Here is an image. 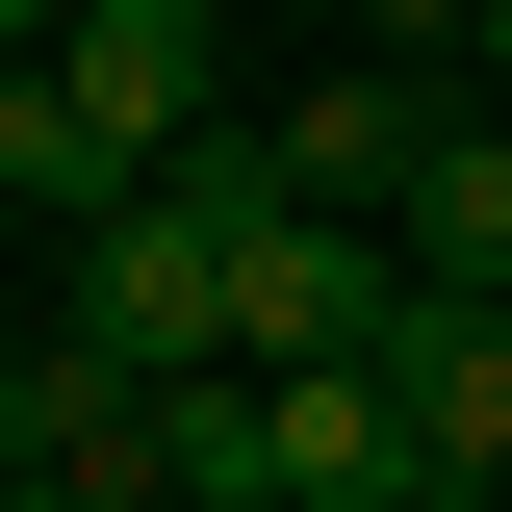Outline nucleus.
<instances>
[{
	"label": "nucleus",
	"instance_id": "obj_1",
	"mask_svg": "<svg viewBox=\"0 0 512 512\" xmlns=\"http://www.w3.org/2000/svg\"><path fill=\"white\" fill-rule=\"evenodd\" d=\"M384 308H410V231H384V205H256L231 231V359L256 384H308V359H384Z\"/></svg>",
	"mask_w": 512,
	"mask_h": 512
},
{
	"label": "nucleus",
	"instance_id": "obj_3",
	"mask_svg": "<svg viewBox=\"0 0 512 512\" xmlns=\"http://www.w3.org/2000/svg\"><path fill=\"white\" fill-rule=\"evenodd\" d=\"M205 52H231L205 0H77V26H52V77H77V128H103L128 180H154V154H205Z\"/></svg>",
	"mask_w": 512,
	"mask_h": 512
},
{
	"label": "nucleus",
	"instance_id": "obj_5",
	"mask_svg": "<svg viewBox=\"0 0 512 512\" xmlns=\"http://www.w3.org/2000/svg\"><path fill=\"white\" fill-rule=\"evenodd\" d=\"M0 205H52V231H103V205H128V154L77 128V77H52V52H0Z\"/></svg>",
	"mask_w": 512,
	"mask_h": 512
},
{
	"label": "nucleus",
	"instance_id": "obj_2",
	"mask_svg": "<svg viewBox=\"0 0 512 512\" xmlns=\"http://www.w3.org/2000/svg\"><path fill=\"white\" fill-rule=\"evenodd\" d=\"M384 410H410V487H461V512L512 487V308L487 282H410L384 308Z\"/></svg>",
	"mask_w": 512,
	"mask_h": 512
},
{
	"label": "nucleus",
	"instance_id": "obj_10",
	"mask_svg": "<svg viewBox=\"0 0 512 512\" xmlns=\"http://www.w3.org/2000/svg\"><path fill=\"white\" fill-rule=\"evenodd\" d=\"M359 512H461V487H359Z\"/></svg>",
	"mask_w": 512,
	"mask_h": 512
},
{
	"label": "nucleus",
	"instance_id": "obj_8",
	"mask_svg": "<svg viewBox=\"0 0 512 512\" xmlns=\"http://www.w3.org/2000/svg\"><path fill=\"white\" fill-rule=\"evenodd\" d=\"M359 52H410V77H461V52H487V0H359Z\"/></svg>",
	"mask_w": 512,
	"mask_h": 512
},
{
	"label": "nucleus",
	"instance_id": "obj_6",
	"mask_svg": "<svg viewBox=\"0 0 512 512\" xmlns=\"http://www.w3.org/2000/svg\"><path fill=\"white\" fill-rule=\"evenodd\" d=\"M282 487H308V512L410 487V410H384V359H308V384H282Z\"/></svg>",
	"mask_w": 512,
	"mask_h": 512
},
{
	"label": "nucleus",
	"instance_id": "obj_9",
	"mask_svg": "<svg viewBox=\"0 0 512 512\" xmlns=\"http://www.w3.org/2000/svg\"><path fill=\"white\" fill-rule=\"evenodd\" d=\"M0 512H103V487H0Z\"/></svg>",
	"mask_w": 512,
	"mask_h": 512
},
{
	"label": "nucleus",
	"instance_id": "obj_7",
	"mask_svg": "<svg viewBox=\"0 0 512 512\" xmlns=\"http://www.w3.org/2000/svg\"><path fill=\"white\" fill-rule=\"evenodd\" d=\"M384 231H410V282H487L512 308V128H436V180L384 205Z\"/></svg>",
	"mask_w": 512,
	"mask_h": 512
},
{
	"label": "nucleus",
	"instance_id": "obj_4",
	"mask_svg": "<svg viewBox=\"0 0 512 512\" xmlns=\"http://www.w3.org/2000/svg\"><path fill=\"white\" fill-rule=\"evenodd\" d=\"M436 77H410V52H359V77H308V103H282V180H308V205H410V180H436Z\"/></svg>",
	"mask_w": 512,
	"mask_h": 512
}]
</instances>
